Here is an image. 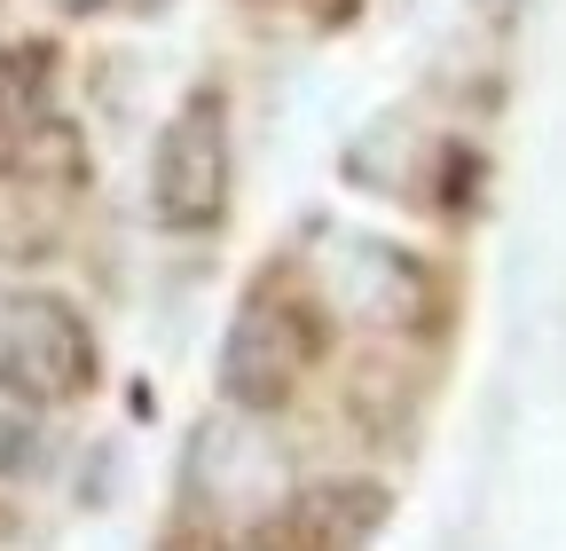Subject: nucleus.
Returning a JSON list of instances; mask_svg holds the SVG:
<instances>
[{
    "label": "nucleus",
    "instance_id": "1",
    "mask_svg": "<svg viewBox=\"0 0 566 551\" xmlns=\"http://www.w3.org/2000/svg\"><path fill=\"white\" fill-rule=\"evenodd\" d=\"M95 378V339L80 323V308L55 292H24L0 315V386L32 409H55L71 394H87Z\"/></svg>",
    "mask_w": 566,
    "mask_h": 551
},
{
    "label": "nucleus",
    "instance_id": "2",
    "mask_svg": "<svg viewBox=\"0 0 566 551\" xmlns=\"http://www.w3.org/2000/svg\"><path fill=\"white\" fill-rule=\"evenodd\" d=\"M150 214L174 237H197L229 214V126L212 95H197L166 118L158 158H150Z\"/></svg>",
    "mask_w": 566,
    "mask_h": 551
},
{
    "label": "nucleus",
    "instance_id": "3",
    "mask_svg": "<svg viewBox=\"0 0 566 551\" xmlns=\"http://www.w3.org/2000/svg\"><path fill=\"white\" fill-rule=\"evenodd\" d=\"M0 166L24 181H80V134L55 111V48H9L0 55Z\"/></svg>",
    "mask_w": 566,
    "mask_h": 551
},
{
    "label": "nucleus",
    "instance_id": "4",
    "mask_svg": "<svg viewBox=\"0 0 566 551\" xmlns=\"http://www.w3.org/2000/svg\"><path fill=\"white\" fill-rule=\"evenodd\" d=\"M315 363V331L300 308H283V300H244L229 339H221V394L237 409H275L283 394L300 386V371Z\"/></svg>",
    "mask_w": 566,
    "mask_h": 551
},
{
    "label": "nucleus",
    "instance_id": "5",
    "mask_svg": "<svg viewBox=\"0 0 566 551\" xmlns=\"http://www.w3.org/2000/svg\"><path fill=\"white\" fill-rule=\"evenodd\" d=\"M331 292L363 323H417L433 308V276L394 245H346V252H331Z\"/></svg>",
    "mask_w": 566,
    "mask_h": 551
},
{
    "label": "nucleus",
    "instance_id": "6",
    "mask_svg": "<svg viewBox=\"0 0 566 551\" xmlns=\"http://www.w3.org/2000/svg\"><path fill=\"white\" fill-rule=\"evenodd\" d=\"M378 520H386V497H378V489H331V497L307 505V528H315L323 551H354Z\"/></svg>",
    "mask_w": 566,
    "mask_h": 551
},
{
    "label": "nucleus",
    "instance_id": "7",
    "mask_svg": "<svg viewBox=\"0 0 566 551\" xmlns=\"http://www.w3.org/2000/svg\"><path fill=\"white\" fill-rule=\"evenodd\" d=\"M252 465H275L252 434H237V426H205L197 434V472H212V497H237V480Z\"/></svg>",
    "mask_w": 566,
    "mask_h": 551
},
{
    "label": "nucleus",
    "instance_id": "8",
    "mask_svg": "<svg viewBox=\"0 0 566 551\" xmlns=\"http://www.w3.org/2000/svg\"><path fill=\"white\" fill-rule=\"evenodd\" d=\"M40 465H48V434L17 409H0V480H32Z\"/></svg>",
    "mask_w": 566,
    "mask_h": 551
},
{
    "label": "nucleus",
    "instance_id": "9",
    "mask_svg": "<svg viewBox=\"0 0 566 551\" xmlns=\"http://www.w3.org/2000/svg\"><path fill=\"white\" fill-rule=\"evenodd\" d=\"M166 551H221V543H212V536H174Z\"/></svg>",
    "mask_w": 566,
    "mask_h": 551
},
{
    "label": "nucleus",
    "instance_id": "10",
    "mask_svg": "<svg viewBox=\"0 0 566 551\" xmlns=\"http://www.w3.org/2000/svg\"><path fill=\"white\" fill-rule=\"evenodd\" d=\"M55 9H103V0H55Z\"/></svg>",
    "mask_w": 566,
    "mask_h": 551
}]
</instances>
